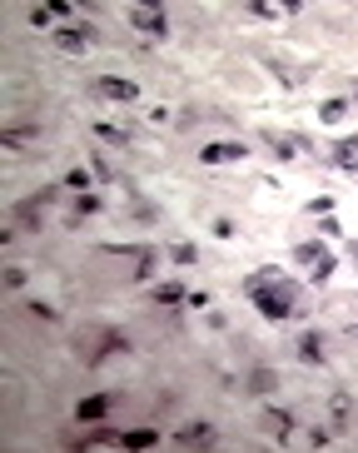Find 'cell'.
<instances>
[{"label": "cell", "instance_id": "1", "mask_svg": "<svg viewBox=\"0 0 358 453\" xmlns=\"http://www.w3.org/2000/svg\"><path fill=\"white\" fill-rule=\"evenodd\" d=\"M293 294H298V289L289 284V279H274L269 289H259V294H254V304H259V314H264L269 324H284V319H293V314H298Z\"/></svg>", "mask_w": 358, "mask_h": 453}, {"label": "cell", "instance_id": "2", "mask_svg": "<svg viewBox=\"0 0 358 453\" xmlns=\"http://www.w3.org/2000/svg\"><path fill=\"white\" fill-rule=\"evenodd\" d=\"M293 259H298V264H309V279H314V284H324V279L333 274V254H329L324 244H298V249H293Z\"/></svg>", "mask_w": 358, "mask_h": 453}, {"label": "cell", "instance_id": "3", "mask_svg": "<svg viewBox=\"0 0 358 453\" xmlns=\"http://www.w3.org/2000/svg\"><path fill=\"white\" fill-rule=\"evenodd\" d=\"M95 95H105V100H114V105H135V100H140V85H135V80H119V75H100V80H95Z\"/></svg>", "mask_w": 358, "mask_h": 453}, {"label": "cell", "instance_id": "4", "mask_svg": "<svg viewBox=\"0 0 358 453\" xmlns=\"http://www.w3.org/2000/svg\"><path fill=\"white\" fill-rule=\"evenodd\" d=\"M249 150H244V140H219V145H204L199 150V164H239Z\"/></svg>", "mask_w": 358, "mask_h": 453}, {"label": "cell", "instance_id": "5", "mask_svg": "<svg viewBox=\"0 0 358 453\" xmlns=\"http://www.w3.org/2000/svg\"><path fill=\"white\" fill-rule=\"evenodd\" d=\"M45 204H55V190H35V195H25L20 204H15V219L25 224V230H40V209Z\"/></svg>", "mask_w": 358, "mask_h": 453}, {"label": "cell", "instance_id": "6", "mask_svg": "<svg viewBox=\"0 0 358 453\" xmlns=\"http://www.w3.org/2000/svg\"><path fill=\"white\" fill-rule=\"evenodd\" d=\"M174 443H179V448H214V443H219V433H214L209 424H190V428H179V433H174Z\"/></svg>", "mask_w": 358, "mask_h": 453}, {"label": "cell", "instance_id": "7", "mask_svg": "<svg viewBox=\"0 0 358 453\" xmlns=\"http://www.w3.org/2000/svg\"><path fill=\"white\" fill-rule=\"evenodd\" d=\"M130 25H135L140 35H150V40H164V30H169L164 11H135V15H130Z\"/></svg>", "mask_w": 358, "mask_h": 453}, {"label": "cell", "instance_id": "8", "mask_svg": "<svg viewBox=\"0 0 358 453\" xmlns=\"http://www.w3.org/2000/svg\"><path fill=\"white\" fill-rule=\"evenodd\" d=\"M90 40H95V30H90V25H65V30H55V45H60V50H70V55H80Z\"/></svg>", "mask_w": 358, "mask_h": 453}, {"label": "cell", "instance_id": "9", "mask_svg": "<svg viewBox=\"0 0 358 453\" xmlns=\"http://www.w3.org/2000/svg\"><path fill=\"white\" fill-rule=\"evenodd\" d=\"M105 414H110V393H90V399H80V409H75L80 424H100Z\"/></svg>", "mask_w": 358, "mask_h": 453}, {"label": "cell", "instance_id": "10", "mask_svg": "<svg viewBox=\"0 0 358 453\" xmlns=\"http://www.w3.org/2000/svg\"><path fill=\"white\" fill-rule=\"evenodd\" d=\"M259 424H264V433H269V438H279V443H284V438H289V428H293V419H289L284 409H264V419H259Z\"/></svg>", "mask_w": 358, "mask_h": 453}, {"label": "cell", "instance_id": "11", "mask_svg": "<svg viewBox=\"0 0 358 453\" xmlns=\"http://www.w3.org/2000/svg\"><path fill=\"white\" fill-rule=\"evenodd\" d=\"M298 359H304V364H324V334L319 329H309L304 339H298Z\"/></svg>", "mask_w": 358, "mask_h": 453}, {"label": "cell", "instance_id": "12", "mask_svg": "<svg viewBox=\"0 0 358 453\" xmlns=\"http://www.w3.org/2000/svg\"><path fill=\"white\" fill-rule=\"evenodd\" d=\"M244 383H249V393H259V399H264V393H274V388H279V374L259 364V369H249V379H244Z\"/></svg>", "mask_w": 358, "mask_h": 453}, {"label": "cell", "instance_id": "13", "mask_svg": "<svg viewBox=\"0 0 358 453\" xmlns=\"http://www.w3.org/2000/svg\"><path fill=\"white\" fill-rule=\"evenodd\" d=\"M30 140H40V125H11V130H0V145H6V150L30 145Z\"/></svg>", "mask_w": 358, "mask_h": 453}, {"label": "cell", "instance_id": "14", "mask_svg": "<svg viewBox=\"0 0 358 453\" xmlns=\"http://www.w3.org/2000/svg\"><path fill=\"white\" fill-rule=\"evenodd\" d=\"M333 164H338V169H353V175H358V135L338 140V150H333Z\"/></svg>", "mask_w": 358, "mask_h": 453}, {"label": "cell", "instance_id": "15", "mask_svg": "<svg viewBox=\"0 0 358 453\" xmlns=\"http://www.w3.org/2000/svg\"><path fill=\"white\" fill-rule=\"evenodd\" d=\"M125 349H130V344H125V334H105V339H100V349L90 354V364H105L110 354H125Z\"/></svg>", "mask_w": 358, "mask_h": 453}, {"label": "cell", "instance_id": "16", "mask_svg": "<svg viewBox=\"0 0 358 453\" xmlns=\"http://www.w3.org/2000/svg\"><path fill=\"white\" fill-rule=\"evenodd\" d=\"M95 135H100L105 145H119V150L130 145V130H125V125H110V120H100V125H95Z\"/></svg>", "mask_w": 358, "mask_h": 453}, {"label": "cell", "instance_id": "17", "mask_svg": "<svg viewBox=\"0 0 358 453\" xmlns=\"http://www.w3.org/2000/svg\"><path fill=\"white\" fill-rule=\"evenodd\" d=\"M150 443H159L154 428H130V433H119V448H150Z\"/></svg>", "mask_w": 358, "mask_h": 453}, {"label": "cell", "instance_id": "18", "mask_svg": "<svg viewBox=\"0 0 358 453\" xmlns=\"http://www.w3.org/2000/svg\"><path fill=\"white\" fill-rule=\"evenodd\" d=\"M343 115H348V100H324V105H319V120H324V125H338Z\"/></svg>", "mask_w": 358, "mask_h": 453}, {"label": "cell", "instance_id": "19", "mask_svg": "<svg viewBox=\"0 0 358 453\" xmlns=\"http://www.w3.org/2000/svg\"><path fill=\"white\" fill-rule=\"evenodd\" d=\"M185 299H190V294H185V284H174V279L154 289V304H185Z\"/></svg>", "mask_w": 358, "mask_h": 453}, {"label": "cell", "instance_id": "20", "mask_svg": "<svg viewBox=\"0 0 358 453\" xmlns=\"http://www.w3.org/2000/svg\"><path fill=\"white\" fill-rule=\"evenodd\" d=\"M65 190H75V195H90V169H70V175H65Z\"/></svg>", "mask_w": 358, "mask_h": 453}, {"label": "cell", "instance_id": "21", "mask_svg": "<svg viewBox=\"0 0 358 453\" xmlns=\"http://www.w3.org/2000/svg\"><path fill=\"white\" fill-rule=\"evenodd\" d=\"M95 209H100V195L90 190V195H80V199H75V219H70V224H80V219H85V214H95Z\"/></svg>", "mask_w": 358, "mask_h": 453}, {"label": "cell", "instance_id": "22", "mask_svg": "<svg viewBox=\"0 0 358 453\" xmlns=\"http://www.w3.org/2000/svg\"><path fill=\"white\" fill-rule=\"evenodd\" d=\"M169 259H174V264H194V259H199V249H194V244H174V249H169Z\"/></svg>", "mask_w": 358, "mask_h": 453}, {"label": "cell", "instance_id": "23", "mask_svg": "<svg viewBox=\"0 0 358 453\" xmlns=\"http://www.w3.org/2000/svg\"><path fill=\"white\" fill-rule=\"evenodd\" d=\"M348 424V393H333V428Z\"/></svg>", "mask_w": 358, "mask_h": 453}, {"label": "cell", "instance_id": "24", "mask_svg": "<svg viewBox=\"0 0 358 453\" xmlns=\"http://www.w3.org/2000/svg\"><path fill=\"white\" fill-rule=\"evenodd\" d=\"M50 20H55L50 6H35V11H30V25H35V30H50Z\"/></svg>", "mask_w": 358, "mask_h": 453}, {"label": "cell", "instance_id": "25", "mask_svg": "<svg viewBox=\"0 0 358 453\" xmlns=\"http://www.w3.org/2000/svg\"><path fill=\"white\" fill-rule=\"evenodd\" d=\"M20 284H25V264H11L6 269V289H20Z\"/></svg>", "mask_w": 358, "mask_h": 453}, {"label": "cell", "instance_id": "26", "mask_svg": "<svg viewBox=\"0 0 358 453\" xmlns=\"http://www.w3.org/2000/svg\"><path fill=\"white\" fill-rule=\"evenodd\" d=\"M264 140L274 145V155H279V159H293V150H289V140H279V135H264Z\"/></svg>", "mask_w": 358, "mask_h": 453}, {"label": "cell", "instance_id": "27", "mask_svg": "<svg viewBox=\"0 0 358 453\" xmlns=\"http://www.w3.org/2000/svg\"><path fill=\"white\" fill-rule=\"evenodd\" d=\"M95 175H100V180H105V185H110V180H114V169H110V164H105V155H95Z\"/></svg>", "mask_w": 358, "mask_h": 453}, {"label": "cell", "instance_id": "28", "mask_svg": "<svg viewBox=\"0 0 358 453\" xmlns=\"http://www.w3.org/2000/svg\"><path fill=\"white\" fill-rule=\"evenodd\" d=\"M214 235L219 239H234V219H214Z\"/></svg>", "mask_w": 358, "mask_h": 453}, {"label": "cell", "instance_id": "29", "mask_svg": "<svg viewBox=\"0 0 358 453\" xmlns=\"http://www.w3.org/2000/svg\"><path fill=\"white\" fill-rule=\"evenodd\" d=\"M30 314H35V319H45V324H55V309H50V304H30Z\"/></svg>", "mask_w": 358, "mask_h": 453}, {"label": "cell", "instance_id": "30", "mask_svg": "<svg viewBox=\"0 0 358 453\" xmlns=\"http://www.w3.org/2000/svg\"><path fill=\"white\" fill-rule=\"evenodd\" d=\"M348 334H353V339H358V324H348Z\"/></svg>", "mask_w": 358, "mask_h": 453}, {"label": "cell", "instance_id": "31", "mask_svg": "<svg viewBox=\"0 0 358 453\" xmlns=\"http://www.w3.org/2000/svg\"><path fill=\"white\" fill-rule=\"evenodd\" d=\"M353 259H358V244H353Z\"/></svg>", "mask_w": 358, "mask_h": 453}]
</instances>
